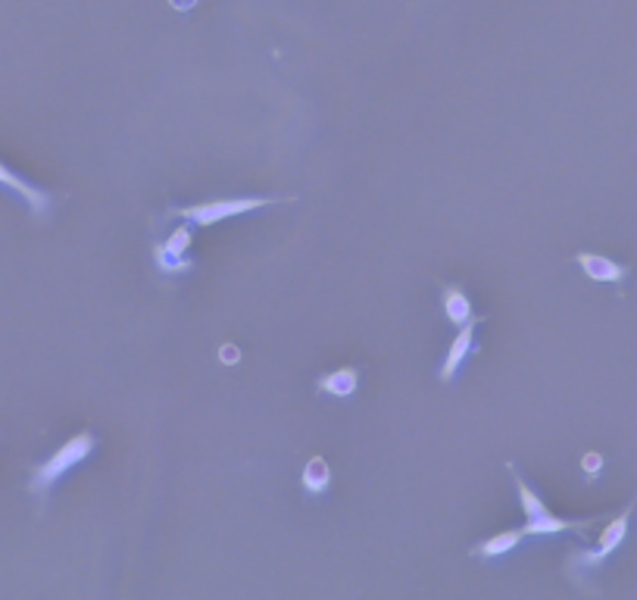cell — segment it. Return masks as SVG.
I'll use <instances>...</instances> for the list:
<instances>
[{
  "label": "cell",
  "mask_w": 637,
  "mask_h": 600,
  "mask_svg": "<svg viewBox=\"0 0 637 600\" xmlns=\"http://www.w3.org/2000/svg\"><path fill=\"white\" fill-rule=\"evenodd\" d=\"M94 435L91 432H81L76 438H69L66 444H60L47 460L35 466V473H32V481H29V491L35 495V498H47L51 495V488L57 485V481L72 469V466H79L81 460H88L91 454H94Z\"/></svg>",
  "instance_id": "cell-1"
},
{
  "label": "cell",
  "mask_w": 637,
  "mask_h": 600,
  "mask_svg": "<svg viewBox=\"0 0 637 600\" xmlns=\"http://www.w3.org/2000/svg\"><path fill=\"white\" fill-rule=\"evenodd\" d=\"M513 469V466H510ZM513 481H516V491H518V503H522V513H525V535H559V532H578V535H584L588 532V525H594V520H562L557 513H550L547 510V503L535 495V488L528 485V481L518 476L516 469H513Z\"/></svg>",
  "instance_id": "cell-2"
},
{
  "label": "cell",
  "mask_w": 637,
  "mask_h": 600,
  "mask_svg": "<svg viewBox=\"0 0 637 600\" xmlns=\"http://www.w3.org/2000/svg\"><path fill=\"white\" fill-rule=\"evenodd\" d=\"M279 203L276 198H225V200H203V203H191V207H179L172 210V216L194 222V225H220L222 220H232L241 213H250L259 207Z\"/></svg>",
  "instance_id": "cell-3"
},
{
  "label": "cell",
  "mask_w": 637,
  "mask_h": 600,
  "mask_svg": "<svg viewBox=\"0 0 637 600\" xmlns=\"http://www.w3.org/2000/svg\"><path fill=\"white\" fill-rule=\"evenodd\" d=\"M632 510H635V503L632 507H625L622 513H618L616 520L610 522L606 529H603V535H600L597 547L594 551H578L572 554V560H569V569H597L600 563H606L613 554L618 551V544L625 541L628 535V522H632Z\"/></svg>",
  "instance_id": "cell-4"
},
{
  "label": "cell",
  "mask_w": 637,
  "mask_h": 600,
  "mask_svg": "<svg viewBox=\"0 0 637 600\" xmlns=\"http://www.w3.org/2000/svg\"><path fill=\"white\" fill-rule=\"evenodd\" d=\"M191 238H194L191 225H179L169 238L163 241V244H157V263L163 273L176 276V273H188V269L194 266L191 257H188Z\"/></svg>",
  "instance_id": "cell-5"
},
{
  "label": "cell",
  "mask_w": 637,
  "mask_h": 600,
  "mask_svg": "<svg viewBox=\"0 0 637 600\" xmlns=\"http://www.w3.org/2000/svg\"><path fill=\"white\" fill-rule=\"evenodd\" d=\"M0 185L10 188V191H16V195L29 203V210H32L35 216H47V213H51V195L35 188V185H29V181L22 179V176H16V173H13L10 166H3V163H0Z\"/></svg>",
  "instance_id": "cell-6"
},
{
  "label": "cell",
  "mask_w": 637,
  "mask_h": 600,
  "mask_svg": "<svg viewBox=\"0 0 637 600\" xmlns=\"http://www.w3.org/2000/svg\"><path fill=\"white\" fill-rule=\"evenodd\" d=\"M575 263L584 269V276L591 281H613V285H618V281H625V276H628V266H622V263L610 260V257H603V254H575Z\"/></svg>",
  "instance_id": "cell-7"
},
{
  "label": "cell",
  "mask_w": 637,
  "mask_h": 600,
  "mask_svg": "<svg viewBox=\"0 0 637 600\" xmlns=\"http://www.w3.org/2000/svg\"><path fill=\"white\" fill-rule=\"evenodd\" d=\"M472 344H476V322L462 325L457 338L450 341V351L444 354V363H440V381H450L457 376V369L462 366V360L469 357Z\"/></svg>",
  "instance_id": "cell-8"
},
{
  "label": "cell",
  "mask_w": 637,
  "mask_h": 600,
  "mask_svg": "<svg viewBox=\"0 0 637 600\" xmlns=\"http://www.w3.org/2000/svg\"><path fill=\"white\" fill-rule=\"evenodd\" d=\"M440 303H444V316L454 322V325H469V322H476V313H472V300L469 295L459 288V285H450V288H444V295H440Z\"/></svg>",
  "instance_id": "cell-9"
},
{
  "label": "cell",
  "mask_w": 637,
  "mask_h": 600,
  "mask_svg": "<svg viewBox=\"0 0 637 600\" xmlns=\"http://www.w3.org/2000/svg\"><path fill=\"white\" fill-rule=\"evenodd\" d=\"M359 385V373L354 366H340L335 373H325L322 379L316 381V388L322 395H332V398H350L357 391Z\"/></svg>",
  "instance_id": "cell-10"
},
{
  "label": "cell",
  "mask_w": 637,
  "mask_h": 600,
  "mask_svg": "<svg viewBox=\"0 0 637 600\" xmlns=\"http://www.w3.org/2000/svg\"><path fill=\"white\" fill-rule=\"evenodd\" d=\"M525 538V529H510V532H498L494 538L481 541L476 547L478 557H503L510 551H516L518 541Z\"/></svg>",
  "instance_id": "cell-11"
},
{
  "label": "cell",
  "mask_w": 637,
  "mask_h": 600,
  "mask_svg": "<svg viewBox=\"0 0 637 600\" xmlns=\"http://www.w3.org/2000/svg\"><path fill=\"white\" fill-rule=\"evenodd\" d=\"M303 488L310 491V495H325L328 491V485H332V469H328V463L322 460V457H313V460L303 466Z\"/></svg>",
  "instance_id": "cell-12"
},
{
  "label": "cell",
  "mask_w": 637,
  "mask_h": 600,
  "mask_svg": "<svg viewBox=\"0 0 637 600\" xmlns=\"http://www.w3.org/2000/svg\"><path fill=\"white\" fill-rule=\"evenodd\" d=\"M581 466H584V473H588V479H594V476H597V473H600V466H603V457H600V454H594V451H591V454H584V460H581Z\"/></svg>",
  "instance_id": "cell-13"
},
{
  "label": "cell",
  "mask_w": 637,
  "mask_h": 600,
  "mask_svg": "<svg viewBox=\"0 0 637 600\" xmlns=\"http://www.w3.org/2000/svg\"><path fill=\"white\" fill-rule=\"evenodd\" d=\"M222 357H225V360H228V363L238 360V354H235V347H222Z\"/></svg>",
  "instance_id": "cell-14"
}]
</instances>
